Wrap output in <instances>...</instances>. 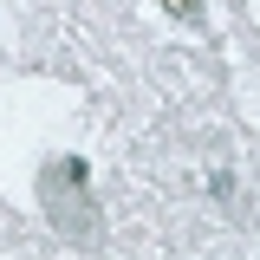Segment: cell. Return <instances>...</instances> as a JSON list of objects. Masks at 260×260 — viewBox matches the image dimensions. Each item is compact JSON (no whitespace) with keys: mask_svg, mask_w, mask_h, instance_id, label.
<instances>
[{"mask_svg":"<svg viewBox=\"0 0 260 260\" xmlns=\"http://www.w3.org/2000/svg\"><path fill=\"white\" fill-rule=\"evenodd\" d=\"M176 7H195V0H176Z\"/></svg>","mask_w":260,"mask_h":260,"instance_id":"cell-1","label":"cell"}]
</instances>
